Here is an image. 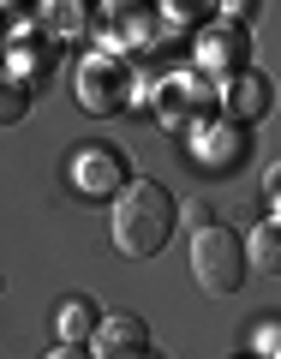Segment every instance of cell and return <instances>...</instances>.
Masks as SVG:
<instances>
[{"mask_svg":"<svg viewBox=\"0 0 281 359\" xmlns=\"http://www.w3.org/2000/svg\"><path fill=\"white\" fill-rule=\"evenodd\" d=\"M221 6H228V18H233V25H252L263 0H221Z\"/></svg>","mask_w":281,"mask_h":359,"instance_id":"obj_17","label":"cell"},{"mask_svg":"<svg viewBox=\"0 0 281 359\" xmlns=\"http://www.w3.org/2000/svg\"><path fill=\"white\" fill-rule=\"evenodd\" d=\"M54 330H60V341L84 347V341H96V330H102V311L90 306V299H66V306L54 311Z\"/></svg>","mask_w":281,"mask_h":359,"instance_id":"obj_12","label":"cell"},{"mask_svg":"<svg viewBox=\"0 0 281 359\" xmlns=\"http://www.w3.org/2000/svg\"><path fill=\"white\" fill-rule=\"evenodd\" d=\"M156 6H162V18L167 25H198V18H210L221 6V0H156Z\"/></svg>","mask_w":281,"mask_h":359,"instance_id":"obj_15","label":"cell"},{"mask_svg":"<svg viewBox=\"0 0 281 359\" xmlns=\"http://www.w3.org/2000/svg\"><path fill=\"white\" fill-rule=\"evenodd\" d=\"M144 341H150V330H144L132 311H114V318H102V330H96V359H132L144 353Z\"/></svg>","mask_w":281,"mask_h":359,"instance_id":"obj_11","label":"cell"},{"mask_svg":"<svg viewBox=\"0 0 281 359\" xmlns=\"http://www.w3.org/2000/svg\"><path fill=\"white\" fill-rule=\"evenodd\" d=\"M6 66H13V72L25 78L30 90H36L42 78H48L54 66H60V36H54V30H36V25H30V30H18V36L6 42Z\"/></svg>","mask_w":281,"mask_h":359,"instance_id":"obj_9","label":"cell"},{"mask_svg":"<svg viewBox=\"0 0 281 359\" xmlns=\"http://www.w3.org/2000/svg\"><path fill=\"white\" fill-rule=\"evenodd\" d=\"M221 90L210 84V72H167L162 84H156V114H162V126L174 132H204V120L216 114Z\"/></svg>","mask_w":281,"mask_h":359,"instance_id":"obj_5","label":"cell"},{"mask_svg":"<svg viewBox=\"0 0 281 359\" xmlns=\"http://www.w3.org/2000/svg\"><path fill=\"white\" fill-rule=\"evenodd\" d=\"M96 13H102V0H42V30H54L60 42H78L96 30Z\"/></svg>","mask_w":281,"mask_h":359,"instance_id":"obj_10","label":"cell"},{"mask_svg":"<svg viewBox=\"0 0 281 359\" xmlns=\"http://www.w3.org/2000/svg\"><path fill=\"white\" fill-rule=\"evenodd\" d=\"M96 36H102V48H114V54H150V48L167 42V18H162V6H150V0H102Z\"/></svg>","mask_w":281,"mask_h":359,"instance_id":"obj_4","label":"cell"},{"mask_svg":"<svg viewBox=\"0 0 281 359\" xmlns=\"http://www.w3.org/2000/svg\"><path fill=\"white\" fill-rule=\"evenodd\" d=\"M132 359H156V353H150V347H144V353H132Z\"/></svg>","mask_w":281,"mask_h":359,"instance_id":"obj_19","label":"cell"},{"mask_svg":"<svg viewBox=\"0 0 281 359\" xmlns=\"http://www.w3.org/2000/svg\"><path fill=\"white\" fill-rule=\"evenodd\" d=\"M78 108L84 114H120V108H132V96H138V78H132L126 54L114 48H90L84 60H78Z\"/></svg>","mask_w":281,"mask_h":359,"instance_id":"obj_3","label":"cell"},{"mask_svg":"<svg viewBox=\"0 0 281 359\" xmlns=\"http://www.w3.org/2000/svg\"><path fill=\"white\" fill-rule=\"evenodd\" d=\"M48 359H96V347H72V341H60Z\"/></svg>","mask_w":281,"mask_h":359,"instance_id":"obj_18","label":"cell"},{"mask_svg":"<svg viewBox=\"0 0 281 359\" xmlns=\"http://www.w3.org/2000/svg\"><path fill=\"white\" fill-rule=\"evenodd\" d=\"M179 228V204L167 186L156 180H132L126 192L114 198V245L126 257H156Z\"/></svg>","mask_w":281,"mask_h":359,"instance_id":"obj_1","label":"cell"},{"mask_svg":"<svg viewBox=\"0 0 281 359\" xmlns=\"http://www.w3.org/2000/svg\"><path fill=\"white\" fill-rule=\"evenodd\" d=\"M66 186H72L78 198H90V204H96V198H120L132 186V168L108 138H90V144H78L72 162H66Z\"/></svg>","mask_w":281,"mask_h":359,"instance_id":"obj_6","label":"cell"},{"mask_svg":"<svg viewBox=\"0 0 281 359\" xmlns=\"http://www.w3.org/2000/svg\"><path fill=\"white\" fill-rule=\"evenodd\" d=\"M245 54H252V36H245V25L221 18V25H210L204 36H198V72L228 78V72H240V66H245Z\"/></svg>","mask_w":281,"mask_h":359,"instance_id":"obj_8","label":"cell"},{"mask_svg":"<svg viewBox=\"0 0 281 359\" xmlns=\"http://www.w3.org/2000/svg\"><path fill=\"white\" fill-rule=\"evenodd\" d=\"M263 198H269V210L281 216V162H269V168H263Z\"/></svg>","mask_w":281,"mask_h":359,"instance_id":"obj_16","label":"cell"},{"mask_svg":"<svg viewBox=\"0 0 281 359\" xmlns=\"http://www.w3.org/2000/svg\"><path fill=\"white\" fill-rule=\"evenodd\" d=\"M192 276H198V287L204 294H216V299H233L245 287V276H252V252H245V240L233 228H198L192 233Z\"/></svg>","mask_w":281,"mask_h":359,"instance_id":"obj_2","label":"cell"},{"mask_svg":"<svg viewBox=\"0 0 281 359\" xmlns=\"http://www.w3.org/2000/svg\"><path fill=\"white\" fill-rule=\"evenodd\" d=\"M221 108H228V120H240V126H257V120L275 108V84H269L257 66H240V72L221 78Z\"/></svg>","mask_w":281,"mask_h":359,"instance_id":"obj_7","label":"cell"},{"mask_svg":"<svg viewBox=\"0 0 281 359\" xmlns=\"http://www.w3.org/2000/svg\"><path fill=\"white\" fill-rule=\"evenodd\" d=\"M25 114H30V84L13 66H0V126H18Z\"/></svg>","mask_w":281,"mask_h":359,"instance_id":"obj_14","label":"cell"},{"mask_svg":"<svg viewBox=\"0 0 281 359\" xmlns=\"http://www.w3.org/2000/svg\"><path fill=\"white\" fill-rule=\"evenodd\" d=\"M245 252H252V269H257V276H281V216L257 222Z\"/></svg>","mask_w":281,"mask_h":359,"instance_id":"obj_13","label":"cell"}]
</instances>
